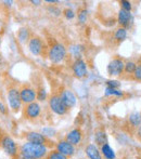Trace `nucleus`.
I'll return each instance as SVG.
<instances>
[{
  "label": "nucleus",
  "instance_id": "15",
  "mask_svg": "<svg viewBox=\"0 0 141 159\" xmlns=\"http://www.w3.org/2000/svg\"><path fill=\"white\" fill-rule=\"evenodd\" d=\"M86 156L89 159H103L101 155V152L99 151L97 145L95 144H88L85 148Z\"/></svg>",
  "mask_w": 141,
  "mask_h": 159
},
{
  "label": "nucleus",
  "instance_id": "8",
  "mask_svg": "<svg viewBox=\"0 0 141 159\" xmlns=\"http://www.w3.org/2000/svg\"><path fill=\"white\" fill-rule=\"evenodd\" d=\"M72 70H73V74L76 78L78 79H82V78L86 77L87 74H88V69H87V64L86 62L82 59H76L75 62L73 63V66H72Z\"/></svg>",
  "mask_w": 141,
  "mask_h": 159
},
{
  "label": "nucleus",
  "instance_id": "4",
  "mask_svg": "<svg viewBox=\"0 0 141 159\" xmlns=\"http://www.w3.org/2000/svg\"><path fill=\"white\" fill-rule=\"evenodd\" d=\"M0 145H1L2 149L6 152V154L8 156L12 158H15L19 155V148H17L16 143L14 142L11 136L9 135H3L0 141Z\"/></svg>",
  "mask_w": 141,
  "mask_h": 159
},
{
  "label": "nucleus",
  "instance_id": "29",
  "mask_svg": "<svg viewBox=\"0 0 141 159\" xmlns=\"http://www.w3.org/2000/svg\"><path fill=\"white\" fill-rule=\"evenodd\" d=\"M63 14L68 20H73L74 17H75V12H74L72 9H65V10L63 11Z\"/></svg>",
  "mask_w": 141,
  "mask_h": 159
},
{
  "label": "nucleus",
  "instance_id": "26",
  "mask_svg": "<svg viewBox=\"0 0 141 159\" xmlns=\"http://www.w3.org/2000/svg\"><path fill=\"white\" fill-rule=\"evenodd\" d=\"M120 9H122V10L127 11V12H130L131 9H133V6H131L130 1H127V0H122V1H120Z\"/></svg>",
  "mask_w": 141,
  "mask_h": 159
},
{
  "label": "nucleus",
  "instance_id": "10",
  "mask_svg": "<svg viewBox=\"0 0 141 159\" xmlns=\"http://www.w3.org/2000/svg\"><path fill=\"white\" fill-rule=\"evenodd\" d=\"M36 95H37V92H36L32 87L25 86L22 89H20V96H21V101H22V103H24L25 105L35 102Z\"/></svg>",
  "mask_w": 141,
  "mask_h": 159
},
{
  "label": "nucleus",
  "instance_id": "27",
  "mask_svg": "<svg viewBox=\"0 0 141 159\" xmlns=\"http://www.w3.org/2000/svg\"><path fill=\"white\" fill-rule=\"evenodd\" d=\"M133 78L135 80L141 81V63L137 64V67H136V69H135V73L133 74Z\"/></svg>",
  "mask_w": 141,
  "mask_h": 159
},
{
  "label": "nucleus",
  "instance_id": "33",
  "mask_svg": "<svg viewBox=\"0 0 141 159\" xmlns=\"http://www.w3.org/2000/svg\"><path fill=\"white\" fill-rule=\"evenodd\" d=\"M136 136H137V139L141 142V126H139L136 129Z\"/></svg>",
  "mask_w": 141,
  "mask_h": 159
},
{
  "label": "nucleus",
  "instance_id": "23",
  "mask_svg": "<svg viewBox=\"0 0 141 159\" xmlns=\"http://www.w3.org/2000/svg\"><path fill=\"white\" fill-rule=\"evenodd\" d=\"M78 22H79L80 24H85L87 22V19H88V11H87V9H80L79 11H78Z\"/></svg>",
  "mask_w": 141,
  "mask_h": 159
},
{
  "label": "nucleus",
  "instance_id": "39",
  "mask_svg": "<svg viewBox=\"0 0 141 159\" xmlns=\"http://www.w3.org/2000/svg\"><path fill=\"white\" fill-rule=\"evenodd\" d=\"M0 44H1V35H0Z\"/></svg>",
  "mask_w": 141,
  "mask_h": 159
},
{
  "label": "nucleus",
  "instance_id": "34",
  "mask_svg": "<svg viewBox=\"0 0 141 159\" xmlns=\"http://www.w3.org/2000/svg\"><path fill=\"white\" fill-rule=\"evenodd\" d=\"M7 113V108L4 106V104L2 102H0V114H6Z\"/></svg>",
  "mask_w": 141,
  "mask_h": 159
},
{
  "label": "nucleus",
  "instance_id": "24",
  "mask_svg": "<svg viewBox=\"0 0 141 159\" xmlns=\"http://www.w3.org/2000/svg\"><path fill=\"white\" fill-rule=\"evenodd\" d=\"M46 159H68V157H65L61 153H59L57 149H54V151H51L47 154Z\"/></svg>",
  "mask_w": 141,
  "mask_h": 159
},
{
  "label": "nucleus",
  "instance_id": "14",
  "mask_svg": "<svg viewBox=\"0 0 141 159\" xmlns=\"http://www.w3.org/2000/svg\"><path fill=\"white\" fill-rule=\"evenodd\" d=\"M82 140V131L80 129H78V128L73 129L65 136V141H68V143H71L74 146L80 144Z\"/></svg>",
  "mask_w": 141,
  "mask_h": 159
},
{
  "label": "nucleus",
  "instance_id": "32",
  "mask_svg": "<svg viewBox=\"0 0 141 159\" xmlns=\"http://www.w3.org/2000/svg\"><path fill=\"white\" fill-rule=\"evenodd\" d=\"M54 130L51 129V128H46V129L42 130V134H44L45 136H51V135H54Z\"/></svg>",
  "mask_w": 141,
  "mask_h": 159
},
{
  "label": "nucleus",
  "instance_id": "9",
  "mask_svg": "<svg viewBox=\"0 0 141 159\" xmlns=\"http://www.w3.org/2000/svg\"><path fill=\"white\" fill-rule=\"evenodd\" d=\"M40 113H41V107L38 104L37 102H33L31 104H27L24 108V116L25 118L30 120H35L37 119L40 116Z\"/></svg>",
  "mask_w": 141,
  "mask_h": 159
},
{
  "label": "nucleus",
  "instance_id": "38",
  "mask_svg": "<svg viewBox=\"0 0 141 159\" xmlns=\"http://www.w3.org/2000/svg\"><path fill=\"white\" fill-rule=\"evenodd\" d=\"M4 134H3V132H2V130L0 129V141H1V139H2V136H3Z\"/></svg>",
  "mask_w": 141,
  "mask_h": 159
},
{
  "label": "nucleus",
  "instance_id": "11",
  "mask_svg": "<svg viewBox=\"0 0 141 159\" xmlns=\"http://www.w3.org/2000/svg\"><path fill=\"white\" fill-rule=\"evenodd\" d=\"M57 151L64 155L65 157H72L75 154V146L68 143V141H60L57 144Z\"/></svg>",
  "mask_w": 141,
  "mask_h": 159
},
{
  "label": "nucleus",
  "instance_id": "25",
  "mask_svg": "<svg viewBox=\"0 0 141 159\" xmlns=\"http://www.w3.org/2000/svg\"><path fill=\"white\" fill-rule=\"evenodd\" d=\"M104 94H106V96H111V95H115V96H123V95H124V93H123L122 91L117 90V89H113V88H109V87H106V92H104Z\"/></svg>",
  "mask_w": 141,
  "mask_h": 159
},
{
  "label": "nucleus",
  "instance_id": "2",
  "mask_svg": "<svg viewBox=\"0 0 141 159\" xmlns=\"http://www.w3.org/2000/svg\"><path fill=\"white\" fill-rule=\"evenodd\" d=\"M47 53H48L49 60H50L52 63L59 64V63H62V62L65 60L68 51H66V48L63 43L54 41L49 47L48 52Z\"/></svg>",
  "mask_w": 141,
  "mask_h": 159
},
{
  "label": "nucleus",
  "instance_id": "7",
  "mask_svg": "<svg viewBox=\"0 0 141 159\" xmlns=\"http://www.w3.org/2000/svg\"><path fill=\"white\" fill-rule=\"evenodd\" d=\"M124 67L125 62L120 57H114L107 65V74L110 76H113V77L120 76L124 73Z\"/></svg>",
  "mask_w": 141,
  "mask_h": 159
},
{
  "label": "nucleus",
  "instance_id": "13",
  "mask_svg": "<svg viewBox=\"0 0 141 159\" xmlns=\"http://www.w3.org/2000/svg\"><path fill=\"white\" fill-rule=\"evenodd\" d=\"M60 98H61V100L63 101V103L68 108L74 107L76 105V102H77V98L73 93V91L68 90V89H64L60 94Z\"/></svg>",
  "mask_w": 141,
  "mask_h": 159
},
{
  "label": "nucleus",
  "instance_id": "12",
  "mask_svg": "<svg viewBox=\"0 0 141 159\" xmlns=\"http://www.w3.org/2000/svg\"><path fill=\"white\" fill-rule=\"evenodd\" d=\"M26 141L31 143H35V144H40V145H46L47 146V143L49 142L48 138L44 135L42 133H39V132H27L25 135Z\"/></svg>",
  "mask_w": 141,
  "mask_h": 159
},
{
  "label": "nucleus",
  "instance_id": "17",
  "mask_svg": "<svg viewBox=\"0 0 141 159\" xmlns=\"http://www.w3.org/2000/svg\"><path fill=\"white\" fill-rule=\"evenodd\" d=\"M31 39V34H30V30L28 28L26 27H21L17 32V40L20 41V43L22 44H25V43H28Z\"/></svg>",
  "mask_w": 141,
  "mask_h": 159
},
{
  "label": "nucleus",
  "instance_id": "40",
  "mask_svg": "<svg viewBox=\"0 0 141 159\" xmlns=\"http://www.w3.org/2000/svg\"><path fill=\"white\" fill-rule=\"evenodd\" d=\"M0 59H1V55H0Z\"/></svg>",
  "mask_w": 141,
  "mask_h": 159
},
{
  "label": "nucleus",
  "instance_id": "30",
  "mask_svg": "<svg viewBox=\"0 0 141 159\" xmlns=\"http://www.w3.org/2000/svg\"><path fill=\"white\" fill-rule=\"evenodd\" d=\"M82 50V48L80 46H73L71 48V52L73 53L74 55H75L76 57L78 59V57H79V54H80V51Z\"/></svg>",
  "mask_w": 141,
  "mask_h": 159
},
{
  "label": "nucleus",
  "instance_id": "35",
  "mask_svg": "<svg viewBox=\"0 0 141 159\" xmlns=\"http://www.w3.org/2000/svg\"><path fill=\"white\" fill-rule=\"evenodd\" d=\"M31 3H33V4H35V6H39L40 3H41V1H37V0H32V1H31Z\"/></svg>",
  "mask_w": 141,
  "mask_h": 159
},
{
  "label": "nucleus",
  "instance_id": "19",
  "mask_svg": "<svg viewBox=\"0 0 141 159\" xmlns=\"http://www.w3.org/2000/svg\"><path fill=\"white\" fill-rule=\"evenodd\" d=\"M95 140H96V143L100 146L102 145L106 144L107 143V135L104 131H97L95 134Z\"/></svg>",
  "mask_w": 141,
  "mask_h": 159
},
{
  "label": "nucleus",
  "instance_id": "21",
  "mask_svg": "<svg viewBox=\"0 0 141 159\" xmlns=\"http://www.w3.org/2000/svg\"><path fill=\"white\" fill-rule=\"evenodd\" d=\"M129 124L134 128L137 129L138 127L141 126V113H134L129 116Z\"/></svg>",
  "mask_w": 141,
  "mask_h": 159
},
{
  "label": "nucleus",
  "instance_id": "16",
  "mask_svg": "<svg viewBox=\"0 0 141 159\" xmlns=\"http://www.w3.org/2000/svg\"><path fill=\"white\" fill-rule=\"evenodd\" d=\"M117 21L122 27L126 28V26H128L129 23H130V21H131V13L120 9V12H118Z\"/></svg>",
  "mask_w": 141,
  "mask_h": 159
},
{
  "label": "nucleus",
  "instance_id": "31",
  "mask_svg": "<svg viewBox=\"0 0 141 159\" xmlns=\"http://www.w3.org/2000/svg\"><path fill=\"white\" fill-rule=\"evenodd\" d=\"M106 86L109 88H113V89H117L120 87V82L116 81V80H107L106 81Z\"/></svg>",
  "mask_w": 141,
  "mask_h": 159
},
{
  "label": "nucleus",
  "instance_id": "37",
  "mask_svg": "<svg viewBox=\"0 0 141 159\" xmlns=\"http://www.w3.org/2000/svg\"><path fill=\"white\" fill-rule=\"evenodd\" d=\"M46 2H48V3H59V1H55V0H47Z\"/></svg>",
  "mask_w": 141,
  "mask_h": 159
},
{
  "label": "nucleus",
  "instance_id": "6",
  "mask_svg": "<svg viewBox=\"0 0 141 159\" xmlns=\"http://www.w3.org/2000/svg\"><path fill=\"white\" fill-rule=\"evenodd\" d=\"M28 50L35 57H39V55H42L45 53V50H46V46H45L44 40L41 39L38 36H33L31 37L30 41L27 43Z\"/></svg>",
  "mask_w": 141,
  "mask_h": 159
},
{
  "label": "nucleus",
  "instance_id": "20",
  "mask_svg": "<svg viewBox=\"0 0 141 159\" xmlns=\"http://www.w3.org/2000/svg\"><path fill=\"white\" fill-rule=\"evenodd\" d=\"M126 37H127V30H126V28H124V27L117 28V30H115V33H114V39L117 42L124 41V40L126 39Z\"/></svg>",
  "mask_w": 141,
  "mask_h": 159
},
{
  "label": "nucleus",
  "instance_id": "28",
  "mask_svg": "<svg viewBox=\"0 0 141 159\" xmlns=\"http://www.w3.org/2000/svg\"><path fill=\"white\" fill-rule=\"evenodd\" d=\"M37 92V95H36V100L38 101H45L47 98V92L45 89H39L38 91H36Z\"/></svg>",
  "mask_w": 141,
  "mask_h": 159
},
{
  "label": "nucleus",
  "instance_id": "22",
  "mask_svg": "<svg viewBox=\"0 0 141 159\" xmlns=\"http://www.w3.org/2000/svg\"><path fill=\"white\" fill-rule=\"evenodd\" d=\"M137 67V64L133 61H128L125 63V67H124V73L127 74V75H133L135 73V69Z\"/></svg>",
  "mask_w": 141,
  "mask_h": 159
},
{
  "label": "nucleus",
  "instance_id": "5",
  "mask_svg": "<svg viewBox=\"0 0 141 159\" xmlns=\"http://www.w3.org/2000/svg\"><path fill=\"white\" fill-rule=\"evenodd\" d=\"M49 106H50L51 111L55 113L59 116H63L68 113V108L65 106L63 101L60 98V94H53L49 98Z\"/></svg>",
  "mask_w": 141,
  "mask_h": 159
},
{
  "label": "nucleus",
  "instance_id": "3",
  "mask_svg": "<svg viewBox=\"0 0 141 159\" xmlns=\"http://www.w3.org/2000/svg\"><path fill=\"white\" fill-rule=\"evenodd\" d=\"M7 98H8V103L11 111H19L21 109L22 101H21V96H20V89H17L16 87L9 88L8 93H7Z\"/></svg>",
  "mask_w": 141,
  "mask_h": 159
},
{
  "label": "nucleus",
  "instance_id": "18",
  "mask_svg": "<svg viewBox=\"0 0 141 159\" xmlns=\"http://www.w3.org/2000/svg\"><path fill=\"white\" fill-rule=\"evenodd\" d=\"M101 155L103 156L104 159H115V152L113 151V148H112L111 146H110L109 144H104L101 146Z\"/></svg>",
  "mask_w": 141,
  "mask_h": 159
},
{
  "label": "nucleus",
  "instance_id": "1",
  "mask_svg": "<svg viewBox=\"0 0 141 159\" xmlns=\"http://www.w3.org/2000/svg\"><path fill=\"white\" fill-rule=\"evenodd\" d=\"M19 154L30 159H42L48 154V147L46 145L25 142L20 147Z\"/></svg>",
  "mask_w": 141,
  "mask_h": 159
},
{
  "label": "nucleus",
  "instance_id": "36",
  "mask_svg": "<svg viewBox=\"0 0 141 159\" xmlns=\"http://www.w3.org/2000/svg\"><path fill=\"white\" fill-rule=\"evenodd\" d=\"M15 159H30V158H26V157H24V156H22V155H17L16 157H15Z\"/></svg>",
  "mask_w": 141,
  "mask_h": 159
}]
</instances>
